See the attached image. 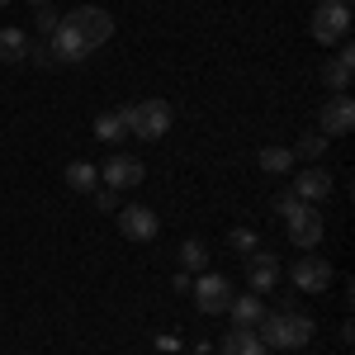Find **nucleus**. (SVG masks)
I'll return each instance as SVG.
<instances>
[{"label": "nucleus", "instance_id": "nucleus-1", "mask_svg": "<svg viewBox=\"0 0 355 355\" xmlns=\"http://www.w3.org/2000/svg\"><path fill=\"white\" fill-rule=\"evenodd\" d=\"M313 318L308 313H289V308H279V313H266L261 322H256V336L266 341V351H303L308 341H313Z\"/></svg>", "mask_w": 355, "mask_h": 355}, {"label": "nucleus", "instance_id": "nucleus-2", "mask_svg": "<svg viewBox=\"0 0 355 355\" xmlns=\"http://www.w3.org/2000/svg\"><path fill=\"white\" fill-rule=\"evenodd\" d=\"M275 209H279L284 232H289V242L299 246V251H313V246L322 242L327 218H322V209H318V204H303V199H294V194H279V199H275Z\"/></svg>", "mask_w": 355, "mask_h": 355}, {"label": "nucleus", "instance_id": "nucleus-3", "mask_svg": "<svg viewBox=\"0 0 355 355\" xmlns=\"http://www.w3.org/2000/svg\"><path fill=\"white\" fill-rule=\"evenodd\" d=\"M123 128L137 137V142H162L166 133H171V123H175V114H171V105L166 100H137V105H123Z\"/></svg>", "mask_w": 355, "mask_h": 355}, {"label": "nucleus", "instance_id": "nucleus-4", "mask_svg": "<svg viewBox=\"0 0 355 355\" xmlns=\"http://www.w3.org/2000/svg\"><path fill=\"white\" fill-rule=\"evenodd\" d=\"M313 38L327 48V43H346V33H351V5H341V0H318V10H313Z\"/></svg>", "mask_w": 355, "mask_h": 355}, {"label": "nucleus", "instance_id": "nucleus-5", "mask_svg": "<svg viewBox=\"0 0 355 355\" xmlns=\"http://www.w3.org/2000/svg\"><path fill=\"white\" fill-rule=\"evenodd\" d=\"M62 19L85 38V48H90V53H95V48H105V43L114 38V15H110V10H100V5H76V10H71V15H62Z\"/></svg>", "mask_w": 355, "mask_h": 355}, {"label": "nucleus", "instance_id": "nucleus-6", "mask_svg": "<svg viewBox=\"0 0 355 355\" xmlns=\"http://www.w3.org/2000/svg\"><path fill=\"white\" fill-rule=\"evenodd\" d=\"M194 294V308L199 313H227V303H232V284H227V275H214V270H199V279L190 284Z\"/></svg>", "mask_w": 355, "mask_h": 355}, {"label": "nucleus", "instance_id": "nucleus-7", "mask_svg": "<svg viewBox=\"0 0 355 355\" xmlns=\"http://www.w3.org/2000/svg\"><path fill=\"white\" fill-rule=\"evenodd\" d=\"M355 128V100L341 90V95H327V105L318 110V133L322 137H346Z\"/></svg>", "mask_w": 355, "mask_h": 355}, {"label": "nucleus", "instance_id": "nucleus-8", "mask_svg": "<svg viewBox=\"0 0 355 355\" xmlns=\"http://www.w3.org/2000/svg\"><path fill=\"white\" fill-rule=\"evenodd\" d=\"M119 232H123L128 242H152V237L162 232V218H157L147 204H123V209H119Z\"/></svg>", "mask_w": 355, "mask_h": 355}, {"label": "nucleus", "instance_id": "nucleus-9", "mask_svg": "<svg viewBox=\"0 0 355 355\" xmlns=\"http://www.w3.org/2000/svg\"><path fill=\"white\" fill-rule=\"evenodd\" d=\"M100 180L110 190H133V185L147 180V166L137 162V157H128V152H114L110 162H105V171H100Z\"/></svg>", "mask_w": 355, "mask_h": 355}, {"label": "nucleus", "instance_id": "nucleus-10", "mask_svg": "<svg viewBox=\"0 0 355 355\" xmlns=\"http://www.w3.org/2000/svg\"><path fill=\"white\" fill-rule=\"evenodd\" d=\"M289 279L299 284V294H327V284H331V261H327V256H303V261H294Z\"/></svg>", "mask_w": 355, "mask_h": 355}, {"label": "nucleus", "instance_id": "nucleus-11", "mask_svg": "<svg viewBox=\"0 0 355 355\" xmlns=\"http://www.w3.org/2000/svg\"><path fill=\"white\" fill-rule=\"evenodd\" d=\"M246 284H251V294H270L279 284V256H270L266 246H256L246 256Z\"/></svg>", "mask_w": 355, "mask_h": 355}, {"label": "nucleus", "instance_id": "nucleus-12", "mask_svg": "<svg viewBox=\"0 0 355 355\" xmlns=\"http://www.w3.org/2000/svg\"><path fill=\"white\" fill-rule=\"evenodd\" d=\"M48 48H53V62H57V67H81L85 57H90L85 38H81V33H76L71 24H67V19L57 24V33L48 38Z\"/></svg>", "mask_w": 355, "mask_h": 355}, {"label": "nucleus", "instance_id": "nucleus-13", "mask_svg": "<svg viewBox=\"0 0 355 355\" xmlns=\"http://www.w3.org/2000/svg\"><path fill=\"white\" fill-rule=\"evenodd\" d=\"M289 194H294V199H303V204H322V199L331 194V175L322 171V166H308V171H299V175H294Z\"/></svg>", "mask_w": 355, "mask_h": 355}, {"label": "nucleus", "instance_id": "nucleus-14", "mask_svg": "<svg viewBox=\"0 0 355 355\" xmlns=\"http://www.w3.org/2000/svg\"><path fill=\"white\" fill-rule=\"evenodd\" d=\"M351 81H355V48L341 43V53L322 67V85H327L331 95H341V90H351Z\"/></svg>", "mask_w": 355, "mask_h": 355}, {"label": "nucleus", "instance_id": "nucleus-15", "mask_svg": "<svg viewBox=\"0 0 355 355\" xmlns=\"http://www.w3.org/2000/svg\"><path fill=\"white\" fill-rule=\"evenodd\" d=\"M227 318H232V327L237 331H256V322L266 318V303H261V294H232V303H227Z\"/></svg>", "mask_w": 355, "mask_h": 355}, {"label": "nucleus", "instance_id": "nucleus-16", "mask_svg": "<svg viewBox=\"0 0 355 355\" xmlns=\"http://www.w3.org/2000/svg\"><path fill=\"white\" fill-rule=\"evenodd\" d=\"M256 166H261L266 175H289V171L299 166V157H294V147H261V152H256Z\"/></svg>", "mask_w": 355, "mask_h": 355}, {"label": "nucleus", "instance_id": "nucleus-17", "mask_svg": "<svg viewBox=\"0 0 355 355\" xmlns=\"http://www.w3.org/2000/svg\"><path fill=\"white\" fill-rule=\"evenodd\" d=\"M28 38L24 24H10V28H0V62H24L28 57Z\"/></svg>", "mask_w": 355, "mask_h": 355}, {"label": "nucleus", "instance_id": "nucleus-18", "mask_svg": "<svg viewBox=\"0 0 355 355\" xmlns=\"http://www.w3.org/2000/svg\"><path fill=\"white\" fill-rule=\"evenodd\" d=\"M62 180H67V190H76V194L100 190V171H95L90 162H67V171H62Z\"/></svg>", "mask_w": 355, "mask_h": 355}, {"label": "nucleus", "instance_id": "nucleus-19", "mask_svg": "<svg viewBox=\"0 0 355 355\" xmlns=\"http://www.w3.org/2000/svg\"><path fill=\"white\" fill-rule=\"evenodd\" d=\"M223 355H270L266 351V341H261V336H256V331H227V336H223Z\"/></svg>", "mask_w": 355, "mask_h": 355}, {"label": "nucleus", "instance_id": "nucleus-20", "mask_svg": "<svg viewBox=\"0 0 355 355\" xmlns=\"http://www.w3.org/2000/svg\"><path fill=\"white\" fill-rule=\"evenodd\" d=\"M175 261H180V270H185V275L209 270V246L199 242V237H185V242H180V256H175Z\"/></svg>", "mask_w": 355, "mask_h": 355}, {"label": "nucleus", "instance_id": "nucleus-21", "mask_svg": "<svg viewBox=\"0 0 355 355\" xmlns=\"http://www.w3.org/2000/svg\"><path fill=\"white\" fill-rule=\"evenodd\" d=\"M95 137H100V142H123V137H128L123 114H119V110H114V114H95Z\"/></svg>", "mask_w": 355, "mask_h": 355}, {"label": "nucleus", "instance_id": "nucleus-22", "mask_svg": "<svg viewBox=\"0 0 355 355\" xmlns=\"http://www.w3.org/2000/svg\"><path fill=\"white\" fill-rule=\"evenodd\" d=\"M227 246L242 251V256H251V251L261 246V232H256V227H232V232H227Z\"/></svg>", "mask_w": 355, "mask_h": 355}, {"label": "nucleus", "instance_id": "nucleus-23", "mask_svg": "<svg viewBox=\"0 0 355 355\" xmlns=\"http://www.w3.org/2000/svg\"><path fill=\"white\" fill-rule=\"evenodd\" d=\"M322 152H327V137L322 133H303L299 142H294V157H308V162H318Z\"/></svg>", "mask_w": 355, "mask_h": 355}, {"label": "nucleus", "instance_id": "nucleus-24", "mask_svg": "<svg viewBox=\"0 0 355 355\" xmlns=\"http://www.w3.org/2000/svg\"><path fill=\"white\" fill-rule=\"evenodd\" d=\"M57 24H62V15H57L53 5H43V10L33 15V28H38L43 38H53V33H57Z\"/></svg>", "mask_w": 355, "mask_h": 355}, {"label": "nucleus", "instance_id": "nucleus-25", "mask_svg": "<svg viewBox=\"0 0 355 355\" xmlns=\"http://www.w3.org/2000/svg\"><path fill=\"white\" fill-rule=\"evenodd\" d=\"M90 199H95L100 214H114V209H119V190H110V185H105V190H90Z\"/></svg>", "mask_w": 355, "mask_h": 355}, {"label": "nucleus", "instance_id": "nucleus-26", "mask_svg": "<svg viewBox=\"0 0 355 355\" xmlns=\"http://www.w3.org/2000/svg\"><path fill=\"white\" fill-rule=\"evenodd\" d=\"M28 57H33L43 71H53V67H57V62H53V48H48V43H28Z\"/></svg>", "mask_w": 355, "mask_h": 355}, {"label": "nucleus", "instance_id": "nucleus-27", "mask_svg": "<svg viewBox=\"0 0 355 355\" xmlns=\"http://www.w3.org/2000/svg\"><path fill=\"white\" fill-rule=\"evenodd\" d=\"M28 5H38V10H43V5H53V0H28Z\"/></svg>", "mask_w": 355, "mask_h": 355}, {"label": "nucleus", "instance_id": "nucleus-28", "mask_svg": "<svg viewBox=\"0 0 355 355\" xmlns=\"http://www.w3.org/2000/svg\"><path fill=\"white\" fill-rule=\"evenodd\" d=\"M5 5H10V0H0V10H5Z\"/></svg>", "mask_w": 355, "mask_h": 355}, {"label": "nucleus", "instance_id": "nucleus-29", "mask_svg": "<svg viewBox=\"0 0 355 355\" xmlns=\"http://www.w3.org/2000/svg\"><path fill=\"white\" fill-rule=\"evenodd\" d=\"M341 5H351V0H341Z\"/></svg>", "mask_w": 355, "mask_h": 355}]
</instances>
